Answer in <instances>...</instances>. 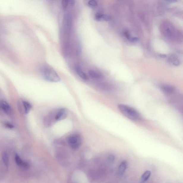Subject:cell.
Returning a JSON list of instances; mask_svg holds the SVG:
<instances>
[{
  "label": "cell",
  "mask_w": 183,
  "mask_h": 183,
  "mask_svg": "<svg viewBox=\"0 0 183 183\" xmlns=\"http://www.w3.org/2000/svg\"><path fill=\"white\" fill-rule=\"evenodd\" d=\"M160 29L163 34L169 39L177 42H183V34L172 25L167 21L162 23Z\"/></svg>",
  "instance_id": "1"
},
{
  "label": "cell",
  "mask_w": 183,
  "mask_h": 183,
  "mask_svg": "<svg viewBox=\"0 0 183 183\" xmlns=\"http://www.w3.org/2000/svg\"><path fill=\"white\" fill-rule=\"evenodd\" d=\"M119 111L124 115L131 120L138 121L141 120V115L138 111L131 107L124 104L118 105Z\"/></svg>",
  "instance_id": "2"
},
{
  "label": "cell",
  "mask_w": 183,
  "mask_h": 183,
  "mask_svg": "<svg viewBox=\"0 0 183 183\" xmlns=\"http://www.w3.org/2000/svg\"><path fill=\"white\" fill-rule=\"evenodd\" d=\"M43 75L45 80L49 82H57L60 81V78L57 72L53 69L49 67L44 68Z\"/></svg>",
  "instance_id": "3"
},
{
  "label": "cell",
  "mask_w": 183,
  "mask_h": 183,
  "mask_svg": "<svg viewBox=\"0 0 183 183\" xmlns=\"http://www.w3.org/2000/svg\"><path fill=\"white\" fill-rule=\"evenodd\" d=\"M68 142L72 149L76 150L80 147L81 144V138L78 135H72L68 137Z\"/></svg>",
  "instance_id": "4"
},
{
  "label": "cell",
  "mask_w": 183,
  "mask_h": 183,
  "mask_svg": "<svg viewBox=\"0 0 183 183\" xmlns=\"http://www.w3.org/2000/svg\"><path fill=\"white\" fill-rule=\"evenodd\" d=\"M0 107L3 111L8 115L11 114V107L9 104L6 101L2 100L0 102Z\"/></svg>",
  "instance_id": "5"
},
{
  "label": "cell",
  "mask_w": 183,
  "mask_h": 183,
  "mask_svg": "<svg viewBox=\"0 0 183 183\" xmlns=\"http://www.w3.org/2000/svg\"><path fill=\"white\" fill-rule=\"evenodd\" d=\"M67 115V112L64 108H61L56 113L55 119L56 121H59L66 118Z\"/></svg>",
  "instance_id": "6"
},
{
  "label": "cell",
  "mask_w": 183,
  "mask_h": 183,
  "mask_svg": "<svg viewBox=\"0 0 183 183\" xmlns=\"http://www.w3.org/2000/svg\"><path fill=\"white\" fill-rule=\"evenodd\" d=\"M161 88L163 92L168 94H173L175 90V88L168 84H163L161 86Z\"/></svg>",
  "instance_id": "7"
},
{
  "label": "cell",
  "mask_w": 183,
  "mask_h": 183,
  "mask_svg": "<svg viewBox=\"0 0 183 183\" xmlns=\"http://www.w3.org/2000/svg\"><path fill=\"white\" fill-rule=\"evenodd\" d=\"M15 161L17 164L18 166L25 168H29V164L28 163L23 161L21 160L18 155L16 154L15 156Z\"/></svg>",
  "instance_id": "8"
},
{
  "label": "cell",
  "mask_w": 183,
  "mask_h": 183,
  "mask_svg": "<svg viewBox=\"0 0 183 183\" xmlns=\"http://www.w3.org/2000/svg\"><path fill=\"white\" fill-rule=\"evenodd\" d=\"M95 19L97 20L108 21L111 20V17L110 15L101 13H98L96 14Z\"/></svg>",
  "instance_id": "9"
},
{
  "label": "cell",
  "mask_w": 183,
  "mask_h": 183,
  "mask_svg": "<svg viewBox=\"0 0 183 183\" xmlns=\"http://www.w3.org/2000/svg\"><path fill=\"white\" fill-rule=\"evenodd\" d=\"M75 70L77 74L83 80H87L88 77L87 75L82 71L81 68L80 66H75Z\"/></svg>",
  "instance_id": "10"
},
{
  "label": "cell",
  "mask_w": 183,
  "mask_h": 183,
  "mask_svg": "<svg viewBox=\"0 0 183 183\" xmlns=\"http://www.w3.org/2000/svg\"><path fill=\"white\" fill-rule=\"evenodd\" d=\"M169 61L174 66H178L180 64V61L177 56L172 55L169 58Z\"/></svg>",
  "instance_id": "11"
},
{
  "label": "cell",
  "mask_w": 183,
  "mask_h": 183,
  "mask_svg": "<svg viewBox=\"0 0 183 183\" xmlns=\"http://www.w3.org/2000/svg\"><path fill=\"white\" fill-rule=\"evenodd\" d=\"M127 163L125 161H123L121 163L119 168V171L120 175H123L124 174L127 168Z\"/></svg>",
  "instance_id": "12"
},
{
  "label": "cell",
  "mask_w": 183,
  "mask_h": 183,
  "mask_svg": "<svg viewBox=\"0 0 183 183\" xmlns=\"http://www.w3.org/2000/svg\"><path fill=\"white\" fill-rule=\"evenodd\" d=\"M23 104L24 106V112L26 114L28 113L32 107L31 105L29 102L26 101H23Z\"/></svg>",
  "instance_id": "13"
},
{
  "label": "cell",
  "mask_w": 183,
  "mask_h": 183,
  "mask_svg": "<svg viewBox=\"0 0 183 183\" xmlns=\"http://www.w3.org/2000/svg\"><path fill=\"white\" fill-rule=\"evenodd\" d=\"M89 73L90 76L94 78L99 79L101 78L102 76L100 74L94 71H90Z\"/></svg>",
  "instance_id": "14"
},
{
  "label": "cell",
  "mask_w": 183,
  "mask_h": 183,
  "mask_svg": "<svg viewBox=\"0 0 183 183\" xmlns=\"http://www.w3.org/2000/svg\"><path fill=\"white\" fill-rule=\"evenodd\" d=\"M151 175V172L149 171H147L143 173L141 177L142 180L143 182L147 181L149 179Z\"/></svg>",
  "instance_id": "15"
},
{
  "label": "cell",
  "mask_w": 183,
  "mask_h": 183,
  "mask_svg": "<svg viewBox=\"0 0 183 183\" xmlns=\"http://www.w3.org/2000/svg\"><path fill=\"white\" fill-rule=\"evenodd\" d=\"M2 160L5 166L8 167L9 164V159L7 154V153H3L2 155Z\"/></svg>",
  "instance_id": "16"
},
{
  "label": "cell",
  "mask_w": 183,
  "mask_h": 183,
  "mask_svg": "<svg viewBox=\"0 0 183 183\" xmlns=\"http://www.w3.org/2000/svg\"><path fill=\"white\" fill-rule=\"evenodd\" d=\"M88 4L90 7H94L97 6V1H94V0H91L88 2Z\"/></svg>",
  "instance_id": "17"
},
{
  "label": "cell",
  "mask_w": 183,
  "mask_h": 183,
  "mask_svg": "<svg viewBox=\"0 0 183 183\" xmlns=\"http://www.w3.org/2000/svg\"><path fill=\"white\" fill-rule=\"evenodd\" d=\"M70 4L69 1H63L61 2V6L64 9H66Z\"/></svg>",
  "instance_id": "18"
},
{
  "label": "cell",
  "mask_w": 183,
  "mask_h": 183,
  "mask_svg": "<svg viewBox=\"0 0 183 183\" xmlns=\"http://www.w3.org/2000/svg\"><path fill=\"white\" fill-rule=\"evenodd\" d=\"M115 159V157L113 155L110 154L108 157V161L110 162H112L114 161V160Z\"/></svg>",
  "instance_id": "19"
},
{
  "label": "cell",
  "mask_w": 183,
  "mask_h": 183,
  "mask_svg": "<svg viewBox=\"0 0 183 183\" xmlns=\"http://www.w3.org/2000/svg\"><path fill=\"white\" fill-rule=\"evenodd\" d=\"M5 125H6L7 127L9 128H12L14 127L13 125L10 124V123H6V124H5Z\"/></svg>",
  "instance_id": "20"
},
{
  "label": "cell",
  "mask_w": 183,
  "mask_h": 183,
  "mask_svg": "<svg viewBox=\"0 0 183 183\" xmlns=\"http://www.w3.org/2000/svg\"><path fill=\"white\" fill-rule=\"evenodd\" d=\"M130 40L132 42H137L138 41V38L136 37L130 38Z\"/></svg>",
  "instance_id": "21"
},
{
  "label": "cell",
  "mask_w": 183,
  "mask_h": 183,
  "mask_svg": "<svg viewBox=\"0 0 183 183\" xmlns=\"http://www.w3.org/2000/svg\"><path fill=\"white\" fill-rule=\"evenodd\" d=\"M180 111L181 112V113H182L183 114V105H181V106Z\"/></svg>",
  "instance_id": "22"
}]
</instances>
